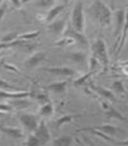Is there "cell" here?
<instances>
[{"mask_svg": "<svg viewBox=\"0 0 128 146\" xmlns=\"http://www.w3.org/2000/svg\"><path fill=\"white\" fill-rule=\"evenodd\" d=\"M4 67L6 68H7V70H13V71H17V73H20V71L18 70L15 66H12V65H10V64L4 63Z\"/></svg>", "mask_w": 128, "mask_h": 146, "instance_id": "e575fe53", "label": "cell"}, {"mask_svg": "<svg viewBox=\"0 0 128 146\" xmlns=\"http://www.w3.org/2000/svg\"><path fill=\"white\" fill-rule=\"evenodd\" d=\"M29 92H16V93H9L5 91H0V98H7V99H22L29 96Z\"/></svg>", "mask_w": 128, "mask_h": 146, "instance_id": "7c38bea8", "label": "cell"}, {"mask_svg": "<svg viewBox=\"0 0 128 146\" xmlns=\"http://www.w3.org/2000/svg\"><path fill=\"white\" fill-rule=\"evenodd\" d=\"M91 51H93V58L97 60L101 61L104 66H107L109 62V58L107 56L106 46L103 39H97L91 45Z\"/></svg>", "mask_w": 128, "mask_h": 146, "instance_id": "3957f363", "label": "cell"}, {"mask_svg": "<svg viewBox=\"0 0 128 146\" xmlns=\"http://www.w3.org/2000/svg\"><path fill=\"white\" fill-rule=\"evenodd\" d=\"M105 115H106V118H108V119L115 118V119H118V120H121V121H126V119L113 107L109 108L108 111L105 112Z\"/></svg>", "mask_w": 128, "mask_h": 146, "instance_id": "ac0fdd59", "label": "cell"}, {"mask_svg": "<svg viewBox=\"0 0 128 146\" xmlns=\"http://www.w3.org/2000/svg\"><path fill=\"white\" fill-rule=\"evenodd\" d=\"M2 55H3V53H0V58L2 57Z\"/></svg>", "mask_w": 128, "mask_h": 146, "instance_id": "8d00e7d4", "label": "cell"}, {"mask_svg": "<svg viewBox=\"0 0 128 146\" xmlns=\"http://www.w3.org/2000/svg\"><path fill=\"white\" fill-rule=\"evenodd\" d=\"M71 22L73 29L75 31L81 33L84 27V17H83V4L81 2L76 3L72 10Z\"/></svg>", "mask_w": 128, "mask_h": 146, "instance_id": "7a4b0ae2", "label": "cell"}, {"mask_svg": "<svg viewBox=\"0 0 128 146\" xmlns=\"http://www.w3.org/2000/svg\"><path fill=\"white\" fill-rule=\"evenodd\" d=\"M93 87V90H94L95 91H97V92L103 96L104 98H106L110 100H115V97H114V95L113 94V92H111L110 90H105L104 88H102V87H98V86H91Z\"/></svg>", "mask_w": 128, "mask_h": 146, "instance_id": "5bb4252c", "label": "cell"}, {"mask_svg": "<svg viewBox=\"0 0 128 146\" xmlns=\"http://www.w3.org/2000/svg\"><path fill=\"white\" fill-rule=\"evenodd\" d=\"M98 66V60L93 57L91 58V71H93L95 70V68Z\"/></svg>", "mask_w": 128, "mask_h": 146, "instance_id": "d6a6232c", "label": "cell"}, {"mask_svg": "<svg viewBox=\"0 0 128 146\" xmlns=\"http://www.w3.org/2000/svg\"><path fill=\"white\" fill-rule=\"evenodd\" d=\"M65 36H67V38H71L73 41L79 43L81 46H87V45H88V41H87V39L85 38V36L81 33H79V32L75 31L73 29H71V27H69V29L66 30Z\"/></svg>", "mask_w": 128, "mask_h": 146, "instance_id": "8992f818", "label": "cell"}, {"mask_svg": "<svg viewBox=\"0 0 128 146\" xmlns=\"http://www.w3.org/2000/svg\"><path fill=\"white\" fill-rule=\"evenodd\" d=\"M77 117H80V115H77V116H71V115H66V116H63L61 119H59L58 121H57V127H61L62 124H64L65 122H71L74 118Z\"/></svg>", "mask_w": 128, "mask_h": 146, "instance_id": "44dd1931", "label": "cell"}, {"mask_svg": "<svg viewBox=\"0 0 128 146\" xmlns=\"http://www.w3.org/2000/svg\"><path fill=\"white\" fill-rule=\"evenodd\" d=\"M71 58L72 60H74L75 62L82 64L85 61L86 56H85V54H83L82 52H76V53H73L71 55Z\"/></svg>", "mask_w": 128, "mask_h": 146, "instance_id": "ffe728a7", "label": "cell"}, {"mask_svg": "<svg viewBox=\"0 0 128 146\" xmlns=\"http://www.w3.org/2000/svg\"><path fill=\"white\" fill-rule=\"evenodd\" d=\"M93 129L99 130L104 134H109V135H114L116 133L117 129L115 127H113L112 125H103V126H96Z\"/></svg>", "mask_w": 128, "mask_h": 146, "instance_id": "2e32d148", "label": "cell"}, {"mask_svg": "<svg viewBox=\"0 0 128 146\" xmlns=\"http://www.w3.org/2000/svg\"><path fill=\"white\" fill-rule=\"evenodd\" d=\"M6 10H7V2H4L2 5H0V23H1V19Z\"/></svg>", "mask_w": 128, "mask_h": 146, "instance_id": "4dcf8cb0", "label": "cell"}, {"mask_svg": "<svg viewBox=\"0 0 128 146\" xmlns=\"http://www.w3.org/2000/svg\"><path fill=\"white\" fill-rule=\"evenodd\" d=\"M23 44H26V42H25V41H23V40H20V39L14 40V41H12V42H9V43L2 42V43H0V49L15 47V46H19V45H23Z\"/></svg>", "mask_w": 128, "mask_h": 146, "instance_id": "d6986e66", "label": "cell"}, {"mask_svg": "<svg viewBox=\"0 0 128 146\" xmlns=\"http://www.w3.org/2000/svg\"><path fill=\"white\" fill-rule=\"evenodd\" d=\"M0 88H7V89H12V90H14L15 88H17V87L8 84L7 82H6L5 80L0 79Z\"/></svg>", "mask_w": 128, "mask_h": 146, "instance_id": "f546056e", "label": "cell"}, {"mask_svg": "<svg viewBox=\"0 0 128 146\" xmlns=\"http://www.w3.org/2000/svg\"><path fill=\"white\" fill-rule=\"evenodd\" d=\"M46 58V54L43 52H38L27 59L26 62H25V66L27 68H35L36 66H38L39 64L43 61Z\"/></svg>", "mask_w": 128, "mask_h": 146, "instance_id": "ba28073f", "label": "cell"}, {"mask_svg": "<svg viewBox=\"0 0 128 146\" xmlns=\"http://www.w3.org/2000/svg\"><path fill=\"white\" fill-rule=\"evenodd\" d=\"M19 120L22 124L29 131H35L36 128L38 127V121H37L36 117L31 114H22L19 117Z\"/></svg>", "mask_w": 128, "mask_h": 146, "instance_id": "5b68a950", "label": "cell"}, {"mask_svg": "<svg viewBox=\"0 0 128 146\" xmlns=\"http://www.w3.org/2000/svg\"><path fill=\"white\" fill-rule=\"evenodd\" d=\"M86 130L91 131V132H93V133H94V134H96V135H98V136H100V137H103V138H104L106 141H112V143H116L115 141L113 140V139H111V138H110V137L106 136L104 133H103L102 131H98L97 130L93 129V128H89V129H86Z\"/></svg>", "mask_w": 128, "mask_h": 146, "instance_id": "d4e9b609", "label": "cell"}, {"mask_svg": "<svg viewBox=\"0 0 128 146\" xmlns=\"http://www.w3.org/2000/svg\"><path fill=\"white\" fill-rule=\"evenodd\" d=\"M40 32L39 31H36V32H33V33H30V34H24L19 36V39L20 40H23V39H31V38H34L36 36H38L39 35Z\"/></svg>", "mask_w": 128, "mask_h": 146, "instance_id": "83f0119b", "label": "cell"}, {"mask_svg": "<svg viewBox=\"0 0 128 146\" xmlns=\"http://www.w3.org/2000/svg\"><path fill=\"white\" fill-rule=\"evenodd\" d=\"M12 3H13L14 5H16V6H19V5H20V3H19V2H17V1H12Z\"/></svg>", "mask_w": 128, "mask_h": 146, "instance_id": "d590c367", "label": "cell"}, {"mask_svg": "<svg viewBox=\"0 0 128 146\" xmlns=\"http://www.w3.org/2000/svg\"><path fill=\"white\" fill-rule=\"evenodd\" d=\"M65 20H59V21H56V22H53L52 24H50L49 29V30L52 32V33L56 34V35H59L61 33V32L64 30V27H65Z\"/></svg>", "mask_w": 128, "mask_h": 146, "instance_id": "30bf717a", "label": "cell"}, {"mask_svg": "<svg viewBox=\"0 0 128 146\" xmlns=\"http://www.w3.org/2000/svg\"><path fill=\"white\" fill-rule=\"evenodd\" d=\"M68 84V81H62V82H56V83H52L46 87V89L50 90L57 93L64 92L66 90V86Z\"/></svg>", "mask_w": 128, "mask_h": 146, "instance_id": "8fae6325", "label": "cell"}, {"mask_svg": "<svg viewBox=\"0 0 128 146\" xmlns=\"http://www.w3.org/2000/svg\"><path fill=\"white\" fill-rule=\"evenodd\" d=\"M0 111H12V107L8 106V105H5V104H0Z\"/></svg>", "mask_w": 128, "mask_h": 146, "instance_id": "836d02e7", "label": "cell"}, {"mask_svg": "<svg viewBox=\"0 0 128 146\" xmlns=\"http://www.w3.org/2000/svg\"><path fill=\"white\" fill-rule=\"evenodd\" d=\"M64 7H65V5L62 4V5H59V6L53 7L52 9H50L47 16V22H51L54 18L63 10Z\"/></svg>", "mask_w": 128, "mask_h": 146, "instance_id": "4fadbf2b", "label": "cell"}, {"mask_svg": "<svg viewBox=\"0 0 128 146\" xmlns=\"http://www.w3.org/2000/svg\"><path fill=\"white\" fill-rule=\"evenodd\" d=\"M53 112V106L51 104H46L44 106L41 107L40 109V114L41 115H49V114H51Z\"/></svg>", "mask_w": 128, "mask_h": 146, "instance_id": "7402d4cb", "label": "cell"}, {"mask_svg": "<svg viewBox=\"0 0 128 146\" xmlns=\"http://www.w3.org/2000/svg\"><path fill=\"white\" fill-rule=\"evenodd\" d=\"M123 38H122V40H121V43H120V46H119V48L117 49V55L120 53L121 49L123 48V42H125V39L126 38V36H127V24L125 25V27H123Z\"/></svg>", "mask_w": 128, "mask_h": 146, "instance_id": "4316f807", "label": "cell"}, {"mask_svg": "<svg viewBox=\"0 0 128 146\" xmlns=\"http://www.w3.org/2000/svg\"><path fill=\"white\" fill-rule=\"evenodd\" d=\"M27 145H29V146H35V145H39L40 144L39 143V138L37 137L35 134L34 135H30L29 137V140H27V141L26 143Z\"/></svg>", "mask_w": 128, "mask_h": 146, "instance_id": "cb8c5ba5", "label": "cell"}, {"mask_svg": "<svg viewBox=\"0 0 128 146\" xmlns=\"http://www.w3.org/2000/svg\"><path fill=\"white\" fill-rule=\"evenodd\" d=\"M93 71H91V72H89L88 74H85L84 76H82L81 78H80V79H78L77 80H75L74 81V85H76V86H80V85H81V84H83L84 82L89 79V78L93 75Z\"/></svg>", "mask_w": 128, "mask_h": 146, "instance_id": "484cf974", "label": "cell"}, {"mask_svg": "<svg viewBox=\"0 0 128 146\" xmlns=\"http://www.w3.org/2000/svg\"><path fill=\"white\" fill-rule=\"evenodd\" d=\"M43 70L48 71L53 75H59V76H73L75 74V71L71 68L61 67V68H45Z\"/></svg>", "mask_w": 128, "mask_h": 146, "instance_id": "52a82bcc", "label": "cell"}, {"mask_svg": "<svg viewBox=\"0 0 128 146\" xmlns=\"http://www.w3.org/2000/svg\"><path fill=\"white\" fill-rule=\"evenodd\" d=\"M52 4H53L52 1H46V0H41V1L37 3V5L41 7H48V6H49V5H52Z\"/></svg>", "mask_w": 128, "mask_h": 146, "instance_id": "1f68e13d", "label": "cell"}, {"mask_svg": "<svg viewBox=\"0 0 128 146\" xmlns=\"http://www.w3.org/2000/svg\"><path fill=\"white\" fill-rule=\"evenodd\" d=\"M113 89L117 91V92H123L125 93V88H123V82L118 80V81H114L113 83Z\"/></svg>", "mask_w": 128, "mask_h": 146, "instance_id": "603a6c76", "label": "cell"}, {"mask_svg": "<svg viewBox=\"0 0 128 146\" xmlns=\"http://www.w3.org/2000/svg\"><path fill=\"white\" fill-rule=\"evenodd\" d=\"M116 17H117V27H116V31H115V36L119 35L122 27H123V22H125V12L123 10H119L116 13Z\"/></svg>", "mask_w": 128, "mask_h": 146, "instance_id": "e0dca14e", "label": "cell"}, {"mask_svg": "<svg viewBox=\"0 0 128 146\" xmlns=\"http://www.w3.org/2000/svg\"><path fill=\"white\" fill-rule=\"evenodd\" d=\"M72 143V138L71 136H61L59 138L56 139L53 141V144L54 145H57V146H69Z\"/></svg>", "mask_w": 128, "mask_h": 146, "instance_id": "9a60e30c", "label": "cell"}, {"mask_svg": "<svg viewBox=\"0 0 128 146\" xmlns=\"http://www.w3.org/2000/svg\"><path fill=\"white\" fill-rule=\"evenodd\" d=\"M0 131L4 133L9 135L12 138L18 139L23 137V133L20 129H17V128H11V127H5V126H0Z\"/></svg>", "mask_w": 128, "mask_h": 146, "instance_id": "9c48e42d", "label": "cell"}, {"mask_svg": "<svg viewBox=\"0 0 128 146\" xmlns=\"http://www.w3.org/2000/svg\"><path fill=\"white\" fill-rule=\"evenodd\" d=\"M93 14L95 18L102 27H107L111 23V11L102 2H96L93 6Z\"/></svg>", "mask_w": 128, "mask_h": 146, "instance_id": "6da1fadb", "label": "cell"}, {"mask_svg": "<svg viewBox=\"0 0 128 146\" xmlns=\"http://www.w3.org/2000/svg\"><path fill=\"white\" fill-rule=\"evenodd\" d=\"M17 38V34L15 33H11V34H8L7 36H5L4 38H2V42L4 43H9V42H12L16 39Z\"/></svg>", "mask_w": 128, "mask_h": 146, "instance_id": "f1b7e54d", "label": "cell"}, {"mask_svg": "<svg viewBox=\"0 0 128 146\" xmlns=\"http://www.w3.org/2000/svg\"><path fill=\"white\" fill-rule=\"evenodd\" d=\"M35 135L38 137L39 140L40 144H47L50 141V133L48 129L46 123L42 121L40 122V124L38 125L36 128V132Z\"/></svg>", "mask_w": 128, "mask_h": 146, "instance_id": "277c9868", "label": "cell"}]
</instances>
